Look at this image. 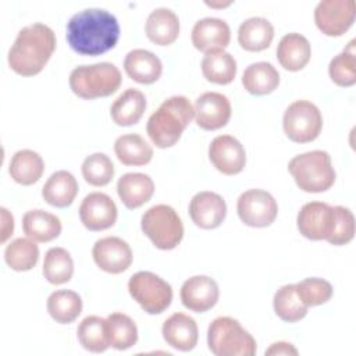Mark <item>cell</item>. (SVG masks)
Instances as JSON below:
<instances>
[{"label": "cell", "mask_w": 356, "mask_h": 356, "mask_svg": "<svg viewBox=\"0 0 356 356\" xmlns=\"http://www.w3.org/2000/svg\"><path fill=\"white\" fill-rule=\"evenodd\" d=\"M65 36L75 53L100 56L117 44L120 24L115 15L104 8H85L70 18Z\"/></svg>", "instance_id": "cell-1"}, {"label": "cell", "mask_w": 356, "mask_h": 356, "mask_svg": "<svg viewBox=\"0 0 356 356\" xmlns=\"http://www.w3.org/2000/svg\"><path fill=\"white\" fill-rule=\"evenodd\" d=\"M54 50V31L42 22H33L19 29L8 50V65L18 75L33 76L44 68Z\"/></svg>", "instance_id": "cell-2"}, {"label": "cell", "mask_w": 356, "mask_h": 356, "mask_svg": "<svg viewBox=\"0 0 356 356\" xmlns=\"http://www.w3.org/2000/svg\"><path fill=\"white\" fill-rule=\"evenodd\" d=\"M193 117L195 108L188 97L181 95L171 96L149 117L146 132L157 147H171L179 140Z\"/></svg>", "instance_id": "cell-3"}, {"label": "cell", "mask_w": 356, "mask_h": 356, "mask_svg": "<svg viewBox=\"0 0 356 356\" xmlns=\"http://www.w3.org/2000/svg\"><path fill=\"white\" fill-rule=\"evenodd\" d=\"M122 76L113 63H96L78 65L70 74L71 90L82 99L107 97L121 86Z\"/></svg>", "instance_id": "cell-4"}, {"label": "cell", "mask_w": 356, "mask_h": 356, "mask_svg": "<svg viewBox=\"0 0 356 356\" xmlns=\"http://www.w3.org/2000/svg\"><path fill=\"white\" fill-rule=\"evenodd\" d=\"M288 171L296 185L310 193L325 192L337 178L331 156L325 150H312L295 156L288 163Z\"/></svg>", "instance_id": "cell-5"}, {"label": "cell", "mask_w": 356, "mask_h": 356, "mask_svg": "<svg viewBox=\"0 0 356 356\" xmlns=\"http://www.w3.org/2000/svg\"><path fill=\"white\" fill-rule=\"evenodd\" d=\"M207 345L216 356H253L256 353L254 338L232 317L214 318L207 330Z\"/></svg>", "instance_id": "cell-6"}, {"label": "cell", "mask_w": 356, "mask_h": 356, "mask_svg": "<svg viewBox=\"0 0 356 356\" xmlns=\"http://www.w3.org/2000/svg\"><path fill=\"white\" fill-rule=\"evenodd\" d=\"M143 234L157 249L171 250L184 236V224L178 213L168 204H156L147 209L140 220Z\"/></svg>", "instance_id": "cell-7"}, {"label": "cell", "mask_w": 356, "mask_h": 356, "mask_svg": "<svg viewBox=\"0 0 356 356\" xmlns=\"http://www.w3.org/2000/svg\"><path fill=\"white\" fill-rule=\"evenodd\" d=\"M129 295L149 314L163 313L172 300L171 285L150 271H138L128 281Z\"/></svg>", "instance_id": "cell-8"}, {"label": "cell", "mask_w": 356, "mask_h": 356, "mask_svg": "<svg viewBox=\"0 0 356 356\" xmlns=\"http://www.w3.org/2000/svg\"><path fill=\"white\" fill-rule=\"evenodd\" d=\"M282 127L292 142L307 143L320 135L323 115L314 103L309 100H295L284 113Z\"/></svg>", "instance_id": "cell-9"}, {"label": "cell", "mask_w": 356, "mask_h": 356, "mask_svg": "<svg viewBox=\"0 0 356 356\" xmlns=\"http://www.w3.org/2000/svg\"><path fill=\"white\" fill-rule=\"evenodd\" d=\"M236 211L243 224L263 228L274 222L278 204L270 192L264 189H248L238 197Z\"/></svg>", "instance_id": "cell-10"}, {"label": "cell", "mask_w": 356, "mask_h": 356, "mask_svg": "<svg viewBox=\"0 0 356 356\" xmlns=\"http://www.w3.org/2000/svg\"><path fill=\"white\" fill-rule=\"evenodd\" d=\"M355 15V0H321L314 8V22L328 36L343 35L352 26Z\"/></svg>", "instance_id": "cell-11"}, {"label": "cell", "mask_w": 356, "mask_h": 356, "mask_svg": "<svg viewBox=\"0 0 356 356\" xmlns=\"http://www.w3.org/2000/svg\"><path fill=\"white\" fill-rule=\"evenodd\" d=\"M334 207L324 202H309L298 213L296 224L299 232L312 241L328 239L334 227Z\"/></svg>", "instance_id": "cell-12"}, {"label": "cell", "mask_w": 356, "mask_h": 356, "mask_svg": "<svg viewBox=\"0 0 356 356\" xmlns=\"http://www.w3.org/2000/svg\"><path fill=\"white\" fill-rule=\"evenodd\" d=\"M92 256L97 267L110 274H120L132 264L131 246L118 236H104L95 242Z\"/></svg>", "instance_id": "cell-13"}, {"label": "cell", "mask_w": 356, "mask_h": 356, "mask_svg": "<svg viewBox=\"0 0 356 356\" xmlns=\"http://www.w3.org/2000/svg\"><path fill=\"white\" fill-rule=\"evenodd\" d=\"M118 210L114 200L103 192L86 195L79 206L81 222L90 231H103L117 221Z\"/></svg>", "instance_id": "cell-14"}, {"label": "cell", "mask_w": 356, "mask_h": 356, "mask_svg": "<svg viewBox=\"0 0 356 356\" xmlns=\"http://www.w3.org/2000/svg\"><path fill=\"white\" fill-rule=\"evenodd\" d=\"M209 159L220 172L235 175L239 174L246 164V152L236 138L218 135L209 146Z\"/></svg>", "instance_id": "cell-15"}, {"label": "cell", "mask_w": 356, "mask_h": 356, "mask_svg": "<svg viewBox=\"0 0 356 356\" xmlns=\"http://www.w3.org/2000/svg\"><path fill=\"white\" fill-rule=\"evenodd\" d=\"M196 124L206 131L220 129L231 118V103L228 97L218 92L202 93L195 102Z\"/></svg>", "instance_id": "cell-16"}, {"label": "cell", "mask_w": 356, "mask_h": 356, "mask_svg": "<svg viewBox=\"0 0 356 356\" xmlns=\"http://www.w3.org/2000/svg\"><path fill=\"white\" fill-rule=\"evenodd\" d=\"M182 305L196 313H203L211 309L220 296L217 282L209 275H193L181 286Z\"/></svg>", "instance_id": "cell-17"}, {"label": "cell", "mask_w": 356, "mask_h": 356, "mask_svg": "<svg viewBox=\"0 0 356 356\" xmlns=\"http://www.w3.org/2000/svg\"><path fill=\"white\" fill-rule=\"evenodd\" d=\"M192 44L203 51L204 54L217 51V50H224L229 40H231V29L229 25L216 17H204L199 21L192 28Z\"/></svg>", "instance_id": "cell-18"}, {"label": "cell", "mask_w": 356, "mask_h": 356, "mask_svg": "<svg viewBox=\"0 0 356 356\" xmlns=\"http://www.w3.org/2000/svg\"><path fill=\"white\" fill-rule=\"evenodd\" d=\"M225 200L216 192H197L191 199L189 216L192 221L203 229H213L220 227L225 218Z\"/></svg>", "instance_id": "cell-19"}, {"label": "cell", "mask_w": 356, "mask_h": 356, "mask_svg": "<svg viewBox=\"0 0 356 356\" xmlns=\"http://www.w3.org/2000/svg\"><path fill=\"white\" fill-rule=\"evenodd\" d=\"M161 334L164 341L181 352L192 350L199 338L196 321L185 313L171 314L163 324Z\"/></svg>", "instance_id": "cell-20"}, {"label": "cell", "mask_w": 356, "mask_h": 356, "mask_svg": "<svg viewBox=\"0 0 356 356\" xmlns=\"http://www.w3.org/2000/svg\"><path fill=\"white\" fill-rule=\"evenodd\" d=\"M154 192L153 179L143 172H127L117 181V193L128 209H136L150 200Z\"/></svg>", "instance_id": "cell-21"}, {"label": "cell", "mask_w": 356, "mask_h": 356, "mask_svg": "<svg viewBox=\"0 0 356 356\" xmlns=\"http://www.w3.org/2000/svg\"><path fill=\"white\" fill-rule=\"evenodd\" d=\"M124 70L135 82L153 83L163 72V63L150 50L134 49L125 56Z\"/></svg>", "instance_id": "cell-22"}, {"label": "cell", "mask_w": 356, "mask_h": 356, "mask_svg": "<svg viewBox=\"0 0 356 356\" xmlns=\"http://www.w3.org/2000/svg\"><path fill=\"white\" fill-rule=\"evenodd\" d=\"M145 32L153 43L168 46L174 43L179 35V18L167 7L154 8L146 18Z\"/></svg>", "instance_id": "cell-23"}, {"label": "cell", "mask_w": 356, "mask_h": 356, "mask_svg": "<svg viewBox=\"0 0 356 356\" xmlns=\"http://www.w3.org/2000/svg\"><path fill=\"white\" fill-rule=\"evenodd\" d=\"M312 56V47L306 36L291 32L281 38L277 46V58L288 71H299L306 67Z\"/></svg>", "instance_id": "cell-24"}, {"label": "cell", "mask_w": 356, "mask_h": 356, "mask_svg": "<svg viewBox=\"0 0 356 356\" xmlns=\"http://www.w3.org/2000/svg\"><path fill=\"white\" fill-rule=\"evenodd\" d=\"M274 38V26L264 17L246 18L238 29V42L248 51H261L270 47Z\"/></svg>", "instance_id": "cell-25"}, {"label": "cell", "mask_w": 356, "mask_h": 356, "mask_svg": "<svg viewBox=\"0 0 356 356\" xmlns=\"http://www.w3.org/2000/svg\"><path fill=\"white\" fill-rule=\"evenodd\" d=\"M78 193V182L75 177L65 170L53 172L42 188L43 199L54 207L70 206Z\"/></svg>", "instance_id": "cell-26"}, {"label": "cell", "mask_w": 356, "mask_h": 356, "mask_svg": "<svg viewBox=\"0 0 356 356\" xmlns=\"http://www.w3.org/2000/svg\"><path fill=\"white\" fill-rule=\"evenodd\" d=\"M61 221L56 214L36 209L22 216V229L35 242H50L61 234Z\"/></svg>", "instance_id": "cell-27"}, {"label": "cell", "mask_w": 356, "mask_h": 356, "mask_svg": "<svg viewBox=\"0 0 356 356\" xmlns=\"http://www.w3.org/2000/svg\"><path fill=\"white\" fill-rule=\"evenodd\" d=\"M146 108L145 95L134 88L124 90L111 104L110 115L117 125L129 127L136 124Z\"/></svg>", "instance_id": "cell-28"}, {"label": "cell", "mask_w": 356, "mask_h": 356, "mask_svg": "<svg viewBox=\"0 0 356 356\" xmlns=\"http://www.w3.org/2000/svg\"><path fill=\"white\" fill-rule=\"evenodd\" d=\"M242 85L252 95H268L278 88L280 74L271 63L257 61L248 65L243 71Z\"/></svg>", "instance_id": "cell-29"}, {"label": "cell", "mask_w": 356, "mask_h": 356, "mask_svg": "<svg viewBox=\"0 0 356 356\" xmlns=\"http://www.w3.org/2000/svg\"><path fill=\"white\" fill-rule=\"evenodd\" d=\"M44 171V161L38 152L22 149L13 154L8 172L11 178L21 185L38 182Z\"/></svg>", "instance_id": "cell-30"}, {"label": "cell", "mask_w": 356, "mask_h": 356, "mask_svg": "<svg viewBox=\"0 0 356 356\" xmlns=\"http://www.w3.org/2000/svg\"><path fill=\"white\" fill-rule=\"evenodd\" d=\"M114 152L125 165H145L153 157V147L138 134H125L115 139Z\"/></svg>", "instance_id": "cell-31"}, {"label": "cell", "mask_w": 356, "mask_h": 356, "mask_svg": "<svg viewBox=\"0 0 356 356\" xmlns=\"http://www.w3.org/2000/svg\"><path fill=\"white\" fill-rule=\"evenodd\" d=\"M203 76L213 83L227 85L236 75V61L225 50H217L204 54L202 60Z\"/></svg>", "instance_id": "cell-32"}, {"label": "cell", "mask_w": 356, "mask_h": 356, "mask_svg": "<svg viewBox=\"0 0 356 356\" xmlns=\"http://www.w3.org/2000/svg\"><path fill=\"white\" fill-rule=\"evenodd\" d=\"M46 306L53 320L60 324H70L81 314L82 299L74 291L60 289L49 295Z\"/></svg>", "instance_id": "cell-33"}, {"label": "cell", "mask_w": 356, "mask_h": 356, "mask_svg": "<svg viewBox=\"0 0 356 356\" xmlns=\"http://www.w3.org/2000/svg\"><path fill=\"white\" fill-rule=\"evenodd\" d=\"M110 346L117 350L132 348L138 341V328L135 321L124 313H111L106 318Z\"/></svg>", "instance_id": "cell-34"}, {"label": "cell", "mask_w": 356, "mask_h": 356, "mask_svg": "<svg viewBox=\"0 0 356 356\" xmlns=\"http://www.w3.org/2000/svg\"><path fill=\"white\" fill-rule=\"evenodd\" d=\"M78 339L81 345L93 353H102L108 346V335H107V324L106 318L99 316H88L85 317L76 330Z\"/></svg>", "instance_id": "cell-35"}, {"label": "cell", "mask_w": 356, "mask_h": 356, "mask_svg": "<svg viewBox=\"0 0 356 356\" xmlns=\"http://www.w3.org/2000/svg\"><path fill=\"white\" fill-rule=\"evenodd\" d=\"M4 260L15 271H28L39 260V248L31 238H15L6 246Z\"/></svg>", "instance_id": "cell-36"}, {"label": "cell", "mask_w": 356, "mask_h": 356, "mask_svg": "<svg viewBox=\"0 0 356 356\" xmlns=\"http://www.w3.org/2000/svg\"><path fill=\"white\" fill-rule=\"evenodd\" d=\"M273 306L275 314L286 323H296L302 320L307 314L309 309L298 296L295 284H286L277 289L274 293Z\"/></svg>", "instance_id": "cell-37"}, {"label": "cell", "mask_w": 356, "mask_h": 356, "mask_svg": "<svg viewBox=\"0 0 356 356\" xmlns=\"http://www.w3.org/2000/svg\"><path fill=\"white\" fill-rule=\"evenodd\" d=\"M74 274V260L64 248H50L43 260V275L54 285L68 282Z\"/></svg>", "instance_id": "cell-38"}, {"label": "cell", "mask_w": 356, "mask_h": 356, "mask_svg": "<svg viewBox=\"0 0 356 356\" xmlns=\"http://www.w3.org/2000/svg\"><path fill=\"white\" fill-rule=\"evenodd\" d=\"M328 74L338 86H352L356 83V53L355 39H352L342 53L337 54L328 65Z\"/></svg>", "instance_id": "cell-39"}, {"label": "cell", "mask_w": 356, "mask_h": 356, "mask_svg": "<svg viewBox=\"0 0 356 356\" xmlns=\"http://www.w3.org/2000/svg\"><path fill=\"white\" fill-rule=\"evenodd\" d=\"M81 170L85 181L93 186L107 185L114 175L113 161L104 153H93L85 157Z\"/></svg>", "instance_id": "cell-40"}, {"label": "cell", "mask_w": 356, "mask_h": 356, "mask_svg": "<svg viewBox=\"0 0 356 356\" xmlns=\"http://www.w3.org/2000/svg\"><path fill=\"white\" fill-rule=\"evenodd\" d=\"M295 286L298 296L307 307L327 303L332 296V285L323 278L309 277L295 284Z\"/></svg>", "instance_id": "cell-41"}, {"label": "cell", "mask_w": 356, "mask_h": 356, "mask_svg": "<svg viewBox=\"0 0 356 356\" xmlns=\"http://www.w3.org/2000/svg\"><path fill=\"white\" fill-rule=\"evenodd\" d=\"M334 227L327 242L335 246L346 245L353 239L355 235V217L352 211L343 206H334Z\"/></svg>", "instance_id": "cell-42"}, {"label": "cell", "mask_w": 356, "mask_h": 356, "mask_svg": "<svg viewBox=\"0 0 356 356\" xmlns=\"http://www.w3.org/2000/svg\"><path fill=\"white\" fill-rule=\"evenodd\" d=\"M0 214H1V236H0V242L4 243L13 234L14 231V218L10 214V211L6 207L0 209Z\"/></svg>", "instance_id": "cell-43"}, {"label": "cell", "mask_w": 356, "mask_h": 356, "mask_svg": "<svg viewBox=\"0 0 356 356\" xmlns=\"http://www.w3.org/2000/svg\"><path fill=\"white\" fill-rule=\"evenodd\" d=\"M266 355H298V349L288 342H275L266 349Z\"/></svg>", "instance_id": "cell-44"}, {"label": "cell", "mask_w": 356, "mask_h": 356, "mask_svg": "<svg viewBox=\"0 0 356 356\" xmlns=\"http://www.w3.org/2000/svg\"><path fill=\"white\" fill-rule=\"evenodd\" d=\"M207 6L210 7H227L231 4V1H222V3H216V1H206Z\"/></svg>", "instance_id": "cell-45"}]
</instances>
